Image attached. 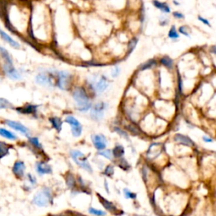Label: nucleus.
Segmentation results:
<instances>
[{
  "label": "nucleus",
  "instance_id": "f257e3e1",
  "mask_svg": "<svg viewBox=\"0 0 216 216\" xmlns=\"http://www.w3.org/2000/svg\"><path fill=\"white\" fill-rule=\"evenodd\" d=\"M28 38L41 45H49L53 40V15L52 9L41 0L32 1Z\"/></svg>",
  "mask_w": 216,
  "mask_h": 216
},
{
  "label": "nucleus",
  "instance_id": "f03ea898",
  "mask_svg": "<svg viewBox=\"0 0 216 216\" xmlns=\"http://www.w3.org/2000/svg\"><path fill=\"white\" fill-rule=\"evenodd\" d=\"M31 2L10 0L4 3L3 18L6 27L15 35L28 38Z\"/></svg>",
  "mask_w": 216,
  "mask_h": 216
},
{
  "label": "nucleus",
  "instance_id": "7ed1b4c3",
  "mask_svg": "<svg viewBox=\"0 0 216 216\" xmlns=\"http://www.w3.org/2000/svg\"><path fill=\"white\" fill-rule=\"evenodd\" d=\"M84 17L79 14V20L85 22L82 24L78 22L77 31L81 38L85 40L90 45H101L112 36L109 23L106 20H102L99 16H89L84 13Z\"/></svg>",
  "mask_w": 216,
  "mask_h": 216
},
{
  "label": "nucleus",
  "instance_id": "20e7f679",
  "mask_svg": "<svg viewBox=\"0 0 216 216\" xmlns=\"http://www.w3.org/2000/svg\"><path fill=\"white\" fill-rule=\"evenodd\" d=\"M75 109L81 113H87L93 107V97L87 87L83 85H74L70 90Z\"/></svg>",
  "mask_w": 216,
  "mask_h": 216
},
{
  "label": "nucleus",
  "instance_id": "39448f33",
  "mask_svg": "<svg viewBox=\"0 0 216 216\" xmlns=\"http://www.w3.org/2000/svg\"><path fill=\"white\" fill-rule=\"evenodd\" d=\"M93 98L105 93L110 86V80L105 74H90L86 78L85 85Z\"/></svg>",
  "mask_w": 216,
  "mask_h": 216
},
{
  "label": "nucleus",
  "instance_id": "423d86ee",
  "mask_svg": "<svg viewBox=\"0 0 216 216\" xmlns=\"http://www.w3.org/2000/svg\"><path fill=\"white\" fill-rule=\"evenodd\" d=\"M56 69H47L45 71H41L36 74L34 81L36 85L47 88L50 90H53L56 88Z\"/></svg>",
  "mask_w": 216,
  "mask_h": 216
},
{
  "label": "nucleus",
  "instance_id": "0eeeda50",
  "mask_svg": "<svg viewBox=\"0 0 216 216\" xmlns=\"http://www.w3.org/2000/svg\"><path fill=\"white\" fill-rule=\"evenodd\" d=\"M74 85V75L68 70H58L56 74V88L63 91H70Z\"/></svg>",
  "mask_w": 216,
  "mask_h": 216
},
{
  "label": "nucleus",
  "instance_id": "6e6552de",
  "mask_svg": "<svg viewBox=\"0 0 216 216\" xmlns=\"http://www.w3.org/2000/svg\"><path fill=\"white\" fill-rule=\"evenodd\" d=\"M109 108V104L103 101H97L93 104V107L89 112L90 117L95 122H101L104 117L105 112Z\"/></svg>",
  "mask_w": 216,
  "mask_h": 216
},
{
  "label": "nucleus",
  "instance_id": "1a4fd4ad",
  "mask_svg": "<svg viewBox=\"0 0 216 216\" xmlns=\"http://www.w3.org/2000/svg\"><path fill=\"white\" fill-rule=\"evenodd\" d=\"M1 69L3 74L6 76L8 79L13 81H20L23 80V73L20 69L16 68L14 64H6L2 63Z\"/></svg>",
  "mask_w": 216,
  "mask_h": 216
},
{
  "label": "nucleus",
  "instance_id": "9d476101",
  "mask_svg": "<svg viewBox=\"0 0 216 216\" xmlns=\"http://www.w3.org/2000/svg\"><path fill=\"white\" fill-rule=\"evenodd\" d=\"M64 122L68 123L70 128H71V133L74 137L78 138L80 137L83 132V126L80 123V122L73 115H68L65 117Z\"/></svg>",
  "mask_w": 216,
  "mask_h": 216
},
{
  "label": "nucleus",
  "instance_id": "9b49d317",
  "mask_svg": "<svg viewBox=\"0 0 216 216\" xmlns=\"http://www.w3.org/2000/svg\"><path fill=\"white\" fill-rule=\"evenodd\" d=\"M71 157L73 158V160L75 161V163L78 166H80V167H82L84 170L87 171L88 172H90V173H91L93 171L90 165L88 162L86 157L80 150H73V151H71Z\"/></svg>",
  "mask_w": 216,
  "mask_h": 216
},
{
  "label": "nucleus",
  "instance_id": "f8f14e48",
  "mask_svg": "<svg viewBox=\"0 0 216 216\" xmlns=\"http://www.w3.org/2000/svg\"><path fill=\"white\" fill-rule=\"evenodd\" d=\"M51 201V194L50 192L47 189H43L42 191L36 193L34 197V204L39 206V207H47Z\"/></svg>",
  "mask_w": 216,
  "mask_h": 216
},
{
  "label": "nucleus",
  "instance_id": "ddd939ff",
  "mask_svg": "<svg viewBox=\"0 0 216 216\" xmlns=\"http://www.w3.org/2000/svg\"><path fill=\"white\" fill-rule=\"evenodd\" d=\"M4 124L7 125L8 127L12 128L14 130L19 132L23 135H25L26 137H30L31 135V131L30 129L27 128L26 126H25L24 124H22L21 122L17 121H13V120H9V119H5L4 121Z\"/></svg>",
  "mask_w": 216,
  "mask_h": 216
},
{
  "label": "nucleus",
  "instance_id": "4468645a",
  "mask_svg": "<svg viewBox=\"0 0 216 216\" xmlns=\"http://www.w3.org/2000/svg\"><path fill=\"white\" fill-rule=\"evenodd\" d=\"M38 108H39L38 105L28 103V104H26V105H24L22 107H15L14 110L16 111V112L20 113V114L32 115V116H35V115L37 114V112H38Z\"/></svg>",
  "mask_w": 216,
  "mask_h": 216
},
{
  "label": "nucleus",
  "instance_id": "2eb2a0df",
  "mask_svg": "<svg viewBox=\"0 0 216 216\" xmlns=\"http://www.w3.org/2000/svg\"><path fill=\"white\" fill-rule=\"evenodd\" d=\"M0 38L5 43H7L9 47H11L15 50H20L21 48V45H20V42L17 41L15 39H14L9 34L7 33L5 31H4L1 28H0Z\"/></svg>",
  "mask_w": 216,
  "mask_h": 216
},
{
  "label": "nucleus",
  "instance_id": "dca6fc26",
  "mask_svg": "<svg viewBox=\"0 0 216 216\" xmlns=\"http://www.w3.org/2000/svg\"><path fill=\"white\" fill-rule=\"evenodd\" d=\"M91 139L93 142L95 148L97 150H104L107 146V139L106 136L103 134H93L91 136Z\"/></svg>",
  "mask_w": 216,
  "mask_h": 216
},
{
  "label": "nucleus",
  "instance_id": "f3484780",
  "mask_svg": "<svg viewBox=\"0 0 216 216\" xmlns=\"http://www.w3.org/2000/svg\"><path fill=\"white\" fill-rule=\"evenodd\" d=\"M158 62H159V64H161V66L166 68L169 71H173V69L175 68L174 60L171 58H170L169 56H166V55L162 56L158 59Z\"/></svg>",
  "mask_w": 216,
  "mask_h": 216
},
{
  "label": "nucleus",
  "instance_id": "a211bd4d",
  "mask_svg": "<svg viewBox=\"0 0 216 216\" xmlns=\"http://www.w3.org/2000/svg\"><path fill=\"white\" fill-rule=\"evenodd\" d=\"M0 59L2 60V63L14 64L11 53L7 50V48L1 45H0Z\"/></svg>",
  "mask_w": 216,
  "mask_h": 216
},
{
  "label": "nucleus",
  "instance_id": "6ab92c4d",
  "mask_svg": "<svg viewBox=\"0 0 216 216\" xmlns=\"http://www.w3.org/2000/svg\"><path fill=\"white\" fill-rule=\"evenodd\" d=\"M158 63H159V62L155 58L149 59V60L146 61V62L140 64L139 67L138 68V71L139 72H144V71H147V70H151L155 67H156Z\"/></svg>",
  "mask_w": 216,
  "mask_h": 216
},
{
  "label": "nucleus",
  "instance_id": "aec40b11",
  "mask_svg": "<svg viewBox=\"0 0 216 216\" xmlns=\"http://www.w3.org/2000/svg\"><path fill=\"white\" fill-rule=\"evenodd\" d=\"M175 141L178 142L179 144H182L183 145L186 146H194V142L189 137L186 136V135L180 134H176L174 137Z\"/></svg>",
  "mask_w": 216,
  "mask_h": 216
},
{
  "label": "nucleus",
  "instance_id": "412c9836",
  "mask_svg": "<svg viewBox=\"0 0 216 216\" xmlns=\"http://www.w3.org/2000/svg\"><path fill=\"white\" fill-rule=\"evenodd\" d=\"M36 170L39 175H44V174H50L52 173V168L51 166L44 162H39L36 165Z\"/></svg>",
  "mask_w": 216,
  "mask_h": 216
},
{
  "label": "nucleus",
  "instance_id": "4be33fe9",
  "mask_svg": "<svg viewBox=\"0 0 216 216\" xmlns=\"http://www.w3.org/2000/svg\"><path fill=\"white\" fill-rule=\"evenodd\" d=\"M153 5L158 9L160 11H161L162 13L165 14H170L171 13V7L169 6L168 4L165 2H161L159 0H153L152 1Z\"/></svg>",
  "mask_w": 216,
  "mask_h": 216
},
{
  "label": "nucleus",
  "instance_id": "5701e85b",
  "mask_svg": "<svg viewBox=\"0 0 216 216\" xmlns=\"http://www.w3.org/2000/svg\"><path fill=\"white\" fill-rule=\"evenodd\" d=\"M25 170H26V166H25L24 162L17 161L14 163L13 167V171L16 176L22 177L24 176V173H25Z\"/></svg>",
  "mask_w": 216,
  "mask_h": 216
},
{
  "label": "nucleus",
  "instance_id": "b1692460",
  "mask_svg": "<svg viewBox=\"0 0 216 216\" xmlns=\"http://www.w3.org/2000/svg\"><path fill=\"white\" fill-rule=\"evenodd\" d=\"M48 121L51 123V125L53 126V128L57 130L58 132H60L63 128V120L61 119L59 117H50L48 118Z\"/></svg>",
  "mask_w": 216,
  "mask_h": 216
},
{
  "label": "nucleus",
  "instance_id": "393cba45",
  "mask_svg": "<svg viewBox=\"0 0 216 216\" xmlns=\"http://www.w3.org/2000/svg\"><path fill=\"white\" fill-rule=\"evenodd\" d=\"M98 196H99V198H100L101 204H102L106 209H107L108 211H110L111 213H112V214H114V215H118V213H117V212H118V209H117V207L115 206L112 203L109 202V201H107V199L103 198L102 197H101V195Z\"/></svg>",
  "mask_w": 216,
  "mask_h": 216
},
{
  "label": "nucleus",
  "instance_id": "a878e982",
  "mask_svg": "<svg viewBox=\"0 0 216 216\" xmlns=\"http://www.w3.org/2000/svg\"><path fill=\"white\" fill-rule=\"evenodd\" d=\"M139 42V39L138 37L134 36L132 38H130L128 40V43H127V52H126V56H128L134 52L135 47H137V44Z\"/></svg>",
  "mask_w": 216,
  "mask_h": 216
},
{
  "label": "nucleus",
  "instance_id": "bb28decb",
  "mask_svg": "<svg viewBox=\"0 0 216 216\" xmlns=\"http://www.w3.org/2000/svg\"><path fill=\"white\" fill-rule=\"evenodd\" d=\"M0 136L5 138L7 139H9V140H16L17 139V136L14 134L13 132L4 128H0Z\"/></svg>",
  "mask_w": 216,
  "mask_h": 216
},
{
  "label": "nucleus",
  "instance_id": "cd10ccee",
  "mask_svg": "<svg viewBox=\"0 0 216 216\" xmlns=\"http://www.w3.org/2000/svg\"><path fill=\"white\" fill-rule=\"evenodd\" d=\"M13 103L10 102L9 100H7L6 98L4 97H0V110H4V109H14Z\"/></svg>",
  "mask_w": 216,
  "mask_h": 216
},
{
  "label": "nucleus",
  "instance_id": "c85d7f7f",
  "mask_svg": "<svg viewBox=\"0 0 216 216\" xmlns=\"http://www.w3.org/2000/svg\"><path fill=\"white\" fill-rule=\"evenodd\" d=\"M168 37L171 40H177L180 37V34L178 32V30L176 29V26H171L168 32Z\"/></svg>",
  "mask_w": 216,
  "mask_h": 216
},
{
  "label": "nucleus",
  "instance_id": "c756f323",
  "mask_svg": "<svg viewBox=\"0 0 216 216\" xmlns=\"http://www.w3.org/2000/svg\"><path fill=\"white\" fill-rule=\"evenodd\" d=\"M9 148L10 146L8 144H6L5 142L0 141V159L9 154Z\"/></svg>",
  "mask_w": 216,
  "mask_h": 216
},
{
  "label": "nucleus",
  "instance_id": "7c9ffc66",
  "mask_svg": "<svg viewBox=\"0 0 216 216\" xmlns=\"http://www.w3.org/2000/svg\"><path fill=\"white\" fill-rule=\"evenodd\" d=\"M126 128H127V130H128L131 134H133L134 135H139L140 133H141V131L139 130V127L136 124H134V123H129V124H128L126 126Z\"/></svg>",
  "mask_w": 216,
  "mask_h": 216
},
{
  "label": "nucleus",
  "instance_id": "2f4dec72",
  "mask_svg": "<svg viewBox=\"0 0 216 216\" xmlns=\"http://www.w3.org/2000/svg\"><path fill=\"white\" fill-rule=\"evenodd\" d=\"M112 154H113V156L116 158H120L124 155V148L122 145H117L112 149Z\"/></svg>",
  "mask_w": 216,
  "mask_h": 216
},
{
  "label": "nucleus",
  "instance_id": "473e14b6",
  "mask_svg": "<svg viewBox=\"0 0 216 216\" xmlns=\"http://www.w3.org/2000/svg\"><path fill=\"white\" fill-rule=\"evenodd\" d=\"M176 85H177V93L182 95H183V81L182 78L179 73H177V80H176Z\"/></svg>",
  "mask_w": 216,
  "mask_h": 216
},
{
  "label": "nucleus",
  "instance_id": "72a5a7b5",
  "mask_svg": "<svg viewBox=\"0 0 216 216\" xmlns=\"http://www.w3.org/2000/svg\"><path fill=\"white\" fill-rule=\"evenodd\" d=\"M120 74H121V68L119 67L117 64H115L112 68V71H111V77L113 79H116L120 75Z\"/></svg>",
  "mask_w": 216,
  "mask_h": 216
},
{
  "label": "nucleus",
  "instance_id": "f704fd0d",
  "mask_svg": "<svg viewBox=\"0 0 216 216\" xmlns=\"http://www.w3.org/2000/svg\"><path fill=\"white\" fill-rule=\"evenodd\" d=\"M178 32L179 34H182V36L190 37V28L188 26H181L178 28Z\"/></svg>",
  "mask_w": 216,
  "mask_h": 216
},
{
  "label": "nucleus",
  "instance_id": "c9c22d12",
  "mask_svg": "<svg viewBox=\"0 0 216 216\" xmlns=\"http://www.w3.org/2000/svg\"><path fill=\"white\" fill-rule=\"evenodd\" d=\"M29 141L36 148H41V143L39 142V139L37 138H36V137H29Z\"/></svg>",
  "mask_w": 216,
  "mask_h": 216
},
{
  "label": "nucleus",
  "instance_id": "e433bc0d",
  "mask_svg": "<svg viewBox=\"0 0 216 216\" xmlns=\"http://www.w3.org/2000/svg\"><path fill=\"white\" fill-rule=\"evenodd\" d=\"M100 155L107 158L109 160H112L113 158V154H112V150H109V149H104V150H101V152L99 153Z\"/></svg>",
  "mask_w": 216,
  "mask_h": 216
},
{
  "label": "nucleus",
  "instance_id": "4c0bfd02",
  "mask_svg": "<svg viewBox=\"0 0 216 216\" xmlns=\"http://www.w3.org/2000/svg\"><path fill=\"white\" fill-rule=\"evenodd\" d=\"M89 212L91 214V215H94L96 216H103L106 215L105 212L101 211V210H98V209H94V208H90L89 209Z\"/></svg>",
  "mask_w": 216,
  "mask_h": 216
},
{
  "label": "nucleus",
  "instance_id": "58836bf2",
  "mask_svg": "<svg viewBox=\"0 0 216 216\" xmlns=\"http://www.w3.org/2000/svg\"><path fill=\"white\" fill-rule=\"evenodd\" d=\"M114 131L116 133H117L119 135H121L122 136L123 138H126V139H128V133L125 131V130H123V129H122L120 128L119 127H114Z\"/></svg>",
  "mask_w": 216,
  "mask_h": 216
},
{
  "label": "nucleus",
  "instance_id": "ea45409f",
  "mask_svg": "<svg viewBox=\"0 0 216 216\" xmlns=\"http://www.w3.org/2000/svg\"><path fill=\"white\" fill-rule=\"evenodd\" d=\"M66 182H67L68 186L69 188H73L74 187V185H75V181H74V178L73 177L72 175H69L68 176L67 179H66Z\"/></svg>",
  "mask_w": 216,
  "mask_h": 216
},
{
  "label": "nucleus",
  "instance_id": "a19ab883",
  "mask_svg": "<svg viewBox=\"0 0 216 216\" xmlns=\"http://www.w3.org/2000/svg\"><path fill=\"white\" fill-rule=\"evenodd\" d=\"M104 173H105V175H107V176H112L113 175V173H114V168H113V166H108L106 168V170H105Z\"/></svg>",
  "mask_w": 216,
  "mask_h": 216
},
{
  "label": "nucleus",
  "instance_id": "79ce46f5",
  "mask_svg": "<svg viewBox=\"0 0 216 216\" xmlns=\"http://www.w3.org/2000/svg\"><path fill=\"white\" fill-rule=\"evenodd\" d=\"M168 23L169 20L166 16L162 15V16L160 17V25H161V26H166L168 25Z\"/></svg>",
  "mask_w": 216,
  "mask_h": 216
},
{
  "label": "nucleus",
  "instance_id": "37998d69",
  "mask_svg": "<svg viewBox=\"0 0 216 216\" xmlns=\"http://www.w3.org/2000/svg\"><path fill=\"white\" fill-rule=\"evenodd\" d=\"M123 192H124L125 197H126L127 198H132V199L136 198V194L134 193H131L130 191H128V189H124Z\"/></svg>",
  "mask_w": 216,
  "mask_h": 216
},
{
  "label": "nucleus",
  "instance_id": "c03bdc74",
  "mask_svg": "<svg viewBox=\"0 0 216 216\" xmlns=\"http://www.w3.org/2000/svg\"><path fill=\"white\" fill-rule=\"evenodd\" d=\"M172 15H173V17L175 19H177V20H183L185 18L184 14L181 13V12H179V11H174V12H172Z\"/></svg>",
  "mask_w": 216,
  "mask_h": 216
},
{
  "label": "nucleus",
  "instance_id": "a18cd8bd",
  "mask_svg": "<svg viewBox=\"0 0 216 216\" xmlns=\"http://www.w3.org/2000/svg\"><path fill=\"white\" fill-rule=\"evenodd\" d=\"M198 20H199L201 23H203V25H205V26H207L209 27H211V25H210V22H209V20H207L206 18H204V17H202V16H198Z\"/></svg>",
  "mask_w": 216,
  "mask_h": 216
},
{
  "label": "nucleus",
  "instance_id": "49530a36",
  "mask_svg": "<svg viewBox=\"0 0 216 216\" xmlns=\"http://www.w3.org/2000/svg\"><path fill=\"white\" fill-rule=\"evenodd\" d=\"M4 1L0 0V17H3V13H4Z\"/></svg>",
  "mask_w": 216,
  "mask_h": 216
},
{
  "label": "nucleus",
  "instance_id": "de8ad7c7",
  "mask_svg": "<svg viewBox=\"0 0 216 216\" xmlns=\"http://www.w3.org/2000/svg\"><path fill=\"white\" fill-rule=\"evenodd\" d=\"M203 140L206 142V143H212L213 142V139L211 138H209V137H207V136H203Z\"/></svg>",
  "mask_w": 216,
  "mask_h": 216
},
{
  "label": "nucleus",
  "instance_id": "09e8293b",
  "mask_svg": "<svg viewBox=\"0 0 216 216\" xmlns=\"http://www.w3.org/2000/svg\"><path fill=\"white\" fill-rule=\"evenodd\" d=\"M209 51H210L211 53H213L214 55H215L216 56V46H212V47H210Z\"/></svg>",
  "mask_w": 216,
  "mask_h": 216
},
{
  "label": "nucleus",
  "instance_id": "8fccbe9b",
  "mask_svg": "<svg viewBox=\"0 0 216 216\" xmlns=\"http://www.w3.org/2000/svg\"><path fill=\"white\" fill-rule=\"evenodd\" d=\"M28 178H29V180H30V182H31L32 184H35V182H36V180L34 179L33 177H32V176L31 175H28Z\"/></svg>",
  "mask_w": 216,
  "mask_h": 216
},
{
  "label": "nucleus",
  "instance_id": "3c124183",
  "mask_svg": "<svg viewBox=\"0 0 216 216\" xmlns=\"http://www.w3.org/2000/svg\"><path fill=\"white\" fill-rule=\"evenodd\" d=\"M173 4H175V5H176V6H178V5H180V4L177 2V1H176V0H173Z\"/></svg>",
  "mask_w": 216,
  "mask_h": 216
},
{
  "label": "nucleus",
  "instance_id": "603ef678",
  "mask_svg": "<svg viewBox=\"0 0 216 216\" xmlns=\"http://www.w3.org/2000/svg\"><path fill=\"white\" fill-rule=\"evenodd\" d=\"M134 216H144V215H134Z\"/></svg>",
  "mask_w": 216,
  "mask_h": 216
}]
</instances>
